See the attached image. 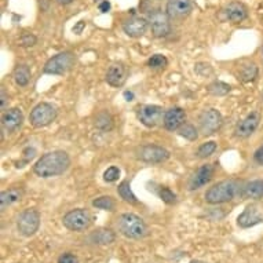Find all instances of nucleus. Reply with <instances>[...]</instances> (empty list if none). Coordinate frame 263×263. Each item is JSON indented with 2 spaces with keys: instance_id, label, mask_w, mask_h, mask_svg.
<instances>
[{
  "instance_id": "f257e3e1",
  "label": "nucleus",
  "mask_w": 263,
  "mask_h": 263,
  "mask_svg": "<svg viewBox=\"0 0 263 263\" xmlns=\"http://www.w3.org/2000/svg\"><path fill=\"white\" fill-rule=\"evenodd\" d=\"M70 159L68 153L64 151L48 152L44 156H42L37 163L33 167V171L37 177L51 178L62 174L69 168Z\"/></svg>"
},
{
  "instance_id": "f03ea898",
  "label": "nucleus",
  "mask_w": 263,
  "mask_h": 263,
  "mask_svg": "<svg viewBox=\"0 0 263 263\" xmlns=\"http://www.w3.org/2000/svg\"><path fill=\"white\" fill-rule=\"evenodd\" d=\"M238 183L236 181H223L216 183L207 190L205 193V201L210 204H222L229 203L236 197L238 193Z\"/></svg>"
},
{
  "instance_id": "7ed1b4c3",
  "label": "nucleus",
  "mask_w": 263,
  "mask_h": 263,
  "mask_svg": "<svg viewBox=\"0 0 263 263\" xmlns=\"http://www.w3.org/2000/svg\"><path fill=\"white\" fill-rule=\"evenodd\" d=\"M119 229L121 234H124L125 237L139 240L143 238L147 234V226L143 222L142 218H139L135 214H123L119 218Z\"/></svg>"
},
{
  "instance_id": "20e7f679",
  "label": "nucleus",
  "mask_w": 263,
  "mask_h": 263,
  "mask_svg": "<svg viewBox=\"0 0 263 263\" xmlns=\"http://www.w3.org/2000/svg\"><path fill=\"white\" fill-rule=\"evenodd\" d=\"M64 226L69 229L72 232H83L91 226L92 218L91 214L87 210L78 208V210H72L66 215L64 216Z\"/></svg>"
},
{
  "instance_id": "39448f33",
  "label": "nucleus",
  "mask_w": 263,
  "mask_h": 263,
  "mask_svg": "<svg viewBox=\"0 0 263 263\" xmlns=\"http://www.w3.org/2000/svg\"><path fill=\"white\" fill-rule=\"evenodd\" d=\"M74 65V55L72 52L65 51L57 54L47 61L44 65V73L47 74H64L72 69Z\"/></svg>"
},
{
  "instance_id": "423d86ee",
  "label": "nucleus",
  "mask_w": 263,
  "mask_h": 263,
  "mask_svg": "<svg viewBox=\"0 0 263 263\" xmlns=\"http://www.w3.org/2000/svg\"><path fill=\"white\" fill-rule=\"evenodd\" d=\"M57 110L55 108L50 104L42 102V104L36 105L33 110L29 115L30 124L36 127V128H42L46 125L51 124L52 121L55 120Z\"/></svg>"
},
{
  "instance_id": "0eeeda50",
  "label": "nucleus",
  "mask_w": 263,
  "mask_h": 263,
  "mask_svg": "<svg viewBox=\"0 0 263 263\" xmlns=\"http://www.w3.org/2000/svg\"><path fill=\"white\" fill-rule=\"evenodd\" d=\"M18 232L25 236L30 237L39 230L40 226V214L36 210H26L20 215L17 222Z\"/></svg>"
},
{
  "instance_id": "6e6552de",
  "label": "nucleus",
  "mask_w": 263,
  "mask_h": 263,
  "mask_svg": "<svg viewBox=\"0 0 263 263\" xmlns=\"http://www.w3.org/2000/svg\"><path fill=\"white\" fill-rule=\"evenodd\" d=\"M260 222H263V203L251 204L237 218L238 226L242 229L252 228Z\"/></svg>"
},
{
  "instance_id": "1a4fd4ad",
  "label": "nucleus",
  "mask_w": 263,
  "mask_h": 263,
  "mask_svg": "<svg viewBox=\"0 0 263 263\" xmlns=\"http://www.w3.org/2000/svg\"><path fill=\"white\" fill-rule=\"evenodd\" d=\"M200 129L204 135H211L216 133L222 125V115L216 109H210L201 113L199 119Z\"/></svg>"
},
{
  "instance_id": "9d476101",
  "label": "nucleus",
  "mask_w": 263,
  "mask_h": 263,
  "mask_svg": "<svg viewBox=\"0 0 263 263\" xmlns=\"http://www.w3.org/2000/svg\"><path fill=\"white\" fill-rule=\"evenodd\" d=\"M138 119L143 125L149 128L160 124V121H164L163 109L157 105H145L138 109Z\"/></svg>"
},
{
  "instance_id": "9b49d317",
  "label": "nucleus",
  "mask_w": 263,
  "mask_h": 263,
  "mask_svg": "<svg viewBox=\"0 0 263 263\" xmlns=\"http://www.w3.org/2000/svg\"><path fill=\"white\" fill-rule=\"evenodd\" d=\"M168 157V151H165L161 146H156V145H146V146H142L138 151V159L145 161V163H163Z\"/></svg>"
},
{
  "instance_id": "f8f14e48",
  "label": "nucleus",
  "mask_w": 263,
  "mask_h": 263,
  "mask_svg": "<svg viewBox=\"0 0 263 263\" xmlns=\"http://www.w3.org/2000/svg\"><path fill=\"white\" fill-rule=\"evenodd\" d=\"M168 14H164L161 11H155L151 14L149 24H151L152 33L156 37H164L170 33V20Z\"/></svg>"
},
{
  "instance_id": "ddd939ff",
  "label": "nucleus",
  "mask_w": 263,
  "mask_h": 263,
  "mask_svg": "<svg viewBox=\"0 0 263 263\" xmlns=\"http://www.w3.org/2000/svg\"><path fill=\"white\" fill-rule=\"evenodd\" d=\"M259 121H260V116H259L258 112L250 113L246 119H242L240 123L236 127V137L238 138H247L250 135L254 134V131L258 128Z\"/></svg>"
},
{
  "instance_id": "4468645a",
  "label": "nucleus",
  "mask_w": 263,
  "mask_h": 263,
  "mask_svg": "<svg viewBox=\"0 0 263 263\" xmlns=\"http://www.w3.org/2000/svg\"><path fill=\"white\" fill-rule=\"evenodd\" d=\"M147 24L149 22L142 17H131L125 20L123 24V29H124L125 35L129 37H141V36L146 32Z\"/></svg>"
},
{
  "instance_id": "2eb2a0df",
  "label": "nucleus",
  "mask_w": 263,
  "mask_h": 263,
  "mask_svg": "<svg viewBox=\"0 0 263 263\" xmlns=\"http://www.w3.org/2000/svg\"><path fill=\"white\" fill-rule=\"evenodd\" d=\"M193 9L192 0H170L167 14L170 18H185Z\"/></svg>"
},
{
  "instance_id": "dca6fc26",
  "label": "nucleus",
  "mask_w": 263,
  "mask_h": 263,
  "mask_svg": "<svg viewBox=\"0 0 263 263\" xmlns=\"http://www.w3.org/2000/svg\"><path fill=\"white\" fill-rule=\"evenodd\" d=\"M212 177H214V167H212L211 164H205L203 167H200L197 170V173L194 174L192 179H190V190H196L203 187L204 185H207L208 182L211 181Z\"/></svg>"
},
{
  "instance_id": "f3484780",
  "label": "nucleus",
  "mask_w": 263,
  "mask_h": 263,
  "mask_svg": "<svg viewBox=\"0 0 263 263\" xmlns=\"http://www.w3.org/2000/svg\"><path fill=\"white\" fill-rule=\"evenodd\" d=\"M185 120V110L181 108H173L164 115V127L170 131H175V129L181 128Z\"/></svg>"
},
{
  "instance_id": "a211bd4d",
  "label": "nucleus",
  "mask_w": 263,
  "mask_h": 263,
  "mask_svg": "<svg viewBox=\"0 0 263 263\" xmlns=\"http://www.w3.org/2000/svg\"><path fill=\"white\" fill-rule=\"evenodd\" d=\"M127 68L121 64H115L109 68L106 73V82L109 86L112 87H121L127 80Z\"/></svg>"
},
{
  "instance_id": "6ab92c4d",
  "label": "nucleus",
  "mask_w": 263,
  "mask_h": 263,
  "mask_svg": "<svg viewBox=\"0 0 263 263\" xmlns=\"http://www.w3.org/2000/svg\"><path fill=\"white\" fill-rule=\"evenodd\" d=\"M22 121H24V115H22V112L18 108L9 109V110L3 115V119H2L3 127H5L9 133L20 128L22 124Z\"/></svg>"
},
{
  "instance_id": "aec40b11",
  "label": "nucleus",
  "mask_w": 263,
  "mask_h": 263,
  "mask_svg": "<svg viewBox=\"0 0 263 263\" xmlns=\"http://www.w3.org/2000/svg\"><path fill=\"white\" fill-rule=\"evenodd\" d=\"M224 14H226V18L229 21L237 24V22L244 21L247 18V9L246 6L241 5V3H232L226 7Z\"/></svg>"
},
{
  "instance_id": "412c9836",
  "label": "nucleus",
  "mask_w": 263,
  "mask_h": 263,
  "mask_svg": "<svg viewBox=\"0 0 263 263\" xmlns=\"http://www.w3.org/2000/svg\"><path fill=\"white\" fill-rule=\"evenodd\" d=\"M241 194L247 199H263V179L247 183L242 187Z\"/></svg>"
},
{
  "instance_id": "4be33fe9",
  "label": "nucleus",
  "mask_w": 263,
  "mask_h": 263,
  "mask_svg": "<svg viewBox=\"0 0 263 263\" xmlns=\"http://www.w3.org/2000/svg\"><path fill=\"white\" fill-rule=\"evenodd\" d=\"M22 197V190L20 189H10L6 190L0 194V203H2V210L5 211L6 208L13 205L14 203L20 201Z\"/></svg>"
},
{
  "instance_id": "5701e85b",
  "label": "nucleus",
  "mask_w": 263,
  "mask_h": 263,
  "mask_svg": "<svg viewBox=\"0 0 263 263\" xmlns=\"http://www.w3.org/2000/svg\"><path fill=\"white\" fill-rule=\"evenodd\" d=\"M91 241L95 242V244H110V242L115 241V234H113L112 230H105V229H101V230H97L92 236H91Z\"/></svg>"
},
{
  "instance_id": "b1692460",
  "label": "nucleus",
  "mask_w": 263,
  "mask_h": 263,
  "mask_svg": "<svg viewBox=\"0 0 263 263\" xmlns=\"http://www.w3.org/2000/svg\"><path fill=\"white\" fill-rule=\"evenodd\" d=\"M117 192H119V194H120V197L124 201H127V203L129 204H137L138 203V199L135 197V194L133 193V190H131V186H129V182L128 181H123L119 185V187H117Z\"/></svg>"
},
{
  "instance_id": "393cba45",
  "label": "nucleus",
  "mask_w": 263,
  "mask_h": 263,
  "mask_svg": "<svg viewBox=\"0 0 263 263\" xmlns=\"http://www.w3.org/2000/svg\"><path fill=\"white\" fill-rule=\"evenodd\" d=\"M14 80L18 86H26L30 80V70L26 65H20L14 70Z\"/></svg>"
},
{
  "instance_id": "a878e982",
  "label": "nucleus",
  "mask_w": 263,
  "mask_h": 263,
  "mask_svg": "<svg viewBox=\"0 0 263 263\" xmlns=\"http://www.w3.org/2000/svg\"><path fill=\"white\" fill-rule=\"evenodd\" d=\"M92 205L100 210H105V211H115L116 208V203L112 197L109 196H102V197H98L92 201Z\"/></svg>"
},
{
  "instance_id": "bb28decb",
  "label": "nucleus",
  "mask_w": 263,
  "mask_h": 263,
  "mask_svg": "<svg viewBox=\"0 0 263 263\" xmlns=\"http://www.w3.org/2000/svg\"><path fill=\"white\" fill-rule=\"evenodd\" d=\"M167 64H168V61H167L165 57L161 55V54H155V55H152L149 58V61H147V65H149V68H152V69H163V68L167 66Z\"/></svg>"
},
{
  "instance_id": "cd10ccee",
  "label": "nucleus",
  "mask_w": 263,
  "mask_h": 263,
  "mask_svg": "<svg viewBox=\"0 0 263 263\" xmlns=\"http://www.w3.org/2000/svg\"><path fill=\"white\" fill-rule=\"evenodd\" d=\"M95 125L101 129H110L113 125L112 117H110L109 113H100L95 119Z\"/></svg>"
},
{
  "instance_id": "c85d7f7f",
  "label": "nucleus",
  "mask_w": 263,
  "mask_h": 263,
  "mask_svg": "<svg viewBox=\"0 0 263 263\" xmlns=\"http://www.w3.org/2000/svg\"><path fill=\"white\" fill-rule=\"evenodd\" d=\"M215 151H216L215 142L203 143V145L199 147V151H197V156H199L200 159H205V157H208V156H211Z\"/></svg>"
},
{
  "instance_id": "c756f323",
  "label": "nucleus",
  "mask_w": 263,
  "mask_h": 263,
  "mask_svg": "<svg viewBox=\"0 0 263 263\" xmlns=\"http://www.w3.org/2000/svg\"><path fill=\"white\" fill-rule=\"evenodd\" d=\"M179 135H182L183 138L189 139V141H194V139L197 138V129L194 128L193 125L183 124L179 128Z\"/></svg>"
},
{
  "instance_id": "7c9ffc66",
  "label": "nucleus",
  "mask_w": 263,
  "mask_h": 263,
  "mask_svg": "<svg viewBox=\"0 0 263 263\" xmlns=\"http://www.w3.org/2000/svg\"><path fill=\"white\" fill-rule=\"evenodd\" d=\"M120 177V170L117 168V167H109L106 171L104 173V179L105 182H109V183H112V182L117 181Z\"/></svg>"
},
{
  "instance_id": "2f4dec72",
  "label": "nucleus",
  "mask_w": 263,
  "mask_h": 263,
  "mask_svg": "<svg viewBox=\"0 0 263 263\" xmlns=\"http://www.w3.org/2000/svg\"><path fill=\"white\" fill-rule=\"evenodd\" d=\"M160 197L163 200L164 203L167 204H174L177 201V196L168 189V187H161L160 189Z\"/></svg>"
},
{
  "instance_id": "473e14b6",
  "label": "nucleus",
  "mask_w": 263,
  "mask_h": 263,
  "mask_svg": "<svg viewBox=\"0 0 263 263\" xmlns=\"http://www.w3.org/2000/svg\"><path fill=\"white\" fill-rule=\"evenodd\" d=\"M223 87H228V84H224L222 82H216L214 84L210 86V92H212L214 95H224L228 94V91L220 90V88H223Z\"/></svg>"
},
{
  "instance_id": "72a5a7b5",
  "label": "nucleus",
  "mask_w": 263,
  "mask_h": 263,
  "mask_svg": "<svg viewBox=\"0 0 263 263\" xmlns=\"http://www.w3.org/2000/svg\"><path fill=\"white\" fill-rule=\"evenodd\" d=\"M21 43L22 46H25V47H32V46H35L36 37L33 35H30V33H25V35L22 36Z\"/></svg>"
},
{
  "instance_id": "f704fd0d",
  "label": "nucleus",
  "mask_w": 263,
  "mask_h": 263,
  "mask_svg": "<svg viewBox=\"0 0 263 263\" xmlns=\"http://www.w3.org/2000/svg\"><path fill=\"white\" fill-rule=\"evenodd\" d=\"M58 263H79V259L72 254H64L60 256Z\"/></svg>"
},
{
  "instance_id": "c9c22d12",
  "label": "nucleus",
  "mask_w": 263,
  "mask_h": 263,
  "mask_svg": "<svg viewBox=\"0 0 263 263\" xmlns=\"http://www.w3.org/2000/svg\"><path fill=\"white\" fill-rule=\"evenodd\" d=\"M254 159H255V161H256V163L260 164V165H263V146H260L258 151L255 152Z\"/></svg>"
},
{
  "instance_id": "e433bc0d",
  "label": "nucleus",
  "mask_w": 263,
  "mask_h": 263,
  "mask_svg": "<svg viewBox=\"0 0 263 263\" xmlns=\"http://www.w3.org/2000/svg\"><path fill=\"white\" fill-rule=\"evenodd\" d=\"M98 7H100L101 13H108L109 10H110V3H109L108 0H104V2H101Z\"/></svg>"
},
{
  "instance_id": "4c0bfd02",
  "label": "nucleus",
  "mask_w": 263,
  "mask_h": 263,
  "mask_svg": "<svg viewBox=\"0 0 263 263\" xmlns=\"http://www.w3.org/2000/svg\"><path fill=\"white\" fill-rule=\"evenodd\" d=\"M124 97H125V98H127V101H133V98H134V95H133V92H128V91H125Z\"/></svg>"
},
{
  "instance_id": "58836bf2",
  "label": "nucleus",
  "mask_w": 263,
  "mask_h": 263,
  "mask_svg": "<svg viewBox=\"0 0 263 263\" xmlns=\"http://www.w3.org/2000/svg\"><path fill=\"white\" fill-rule=\"evenodd\" d=\"M6 105V92L5 90H2V108H5Z\"/></svg>"
},
{
  "instance_id": "ea45409f",
  "label": "nucleus",
  "mask_w": 263,
  "mask_h": 263,
  "mask_svg": "<svg viewBox=\"0 0 263 263\" xmlns=\"http://www.w3.org/2000/svg\"><path fill=\"white\" fill-rule=\"evenodd\" d=\"M61 5H69V3H72L73 0H58Z\"/></svg>"
},
{
  "instance_id": "a19ab883",
  "label": "nucleus",
  "mask_w": 263,
  "mask_h": 263,
  "mask_svg": "<svg viewBox=\"0 0 263 263\" xmlns=\"http://www.w3.org/2000/svg\"><path fill=\"white\" fill-rule=\"evenodd\" d=\"M190 263H204V262H200V260H192Z\"/></svg>"
},
{
  "instance_id": "79ce46f5",
  "label": "nucleus",
  "mask_w": 263,
  "mask_h": 263,
  "mask_svg": "<svg viewBox=\"0 0 263 263\" xmlns=\"http://www.w3.org/2000/svg\"><path fill=\"white\" fill-rule=\"evenodd\" d=\"M95 2H97V0H95Z\"/></svg>"
}]
</instances>
